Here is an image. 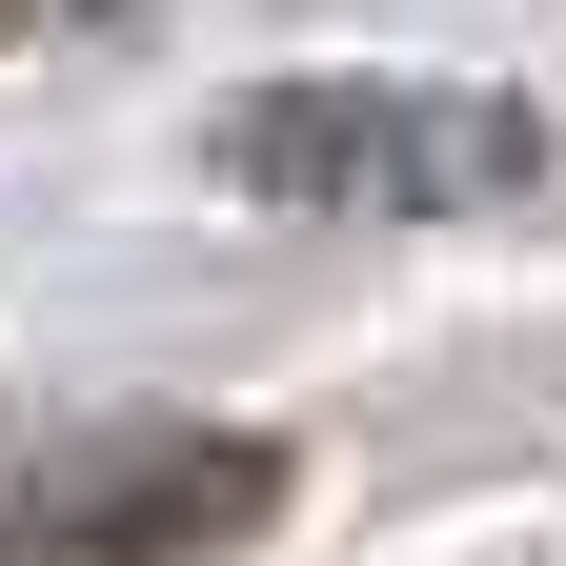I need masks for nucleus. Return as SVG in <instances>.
<instances>
[{"label": "nucleus", "instance_id": "obj_1", "mask_svg": "<svg viewBox=\"0 0 566 566\" xmlns=\"http://www.w3.org/2000/svg\"><path fill=\"white\" fill-rule=\"evenodd\" d=\"M202 182L283 202V223H485L546 182V122L506 82H385V61H304L202 122Z\"/></svg>", "mask_w": 566, "mask_h": 566}, {"label": "nucleus", "instance_id": "obj_2", "mask_svg": "<svg viewBox=\"0 0 566 566\" xmlns=\"http://www.w3.org/2000/svg\"><path fill=\"white\" fill-rule=\"evenodd\" d=\"M283 506V446L243 424H102L41 485H0V566H202Z\"/></svg>", "mask_w": 566, "mask_h": 566}, {"label": "nucleus", "instance_id": "obj_3", "mask_svg": "<svg viewBox=\"0 0 566 566\" xmlns=\"http://www.w3.org/2000/svg\"><path fill=\"white\" fill-rule=\"evenodd\" d=\"M21 21H61V0H0V41H21ZM82 21H122V0H82Z\"/></svg>", "mask_w": 566, "mask_h": 566}]
</instances>
